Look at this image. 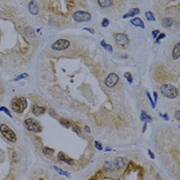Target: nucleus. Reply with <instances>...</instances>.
Returning <instances> with one entry per match:
<instances>
[{
	"label": "nucleus",
	"instance_id": "nucleus-32",
	"mask_svg": "<svg viewBox=\"0 0 180 180\" xmlns=\"http://www.w3.org/2000/svg\"><path fill=\"white\" fill-rule=\"evenodd\" d=\"M95 146H96V148L100 149V150H101V149H102V145H101V143H99V142H98V141L95 142Z\"/></svg>",
	"mask_w": 180,
	"mask_h": 180
},
{
	"label": "nucleus",
	"instance_id": "nucleus-4",
	"mask_svg": "<svg viewBox=\"0 0 180 180\" xmlns=\"http://www.w3.org/2000/svg\"><path fill=\"white\" fill-rule=\"evenodd\" d=\"M24 126H25V128L27 129L28 131L34 132V133H40L41 131H42V127L40 126V124H39L36 119H33V118L25 119Z\"/></svg>",
	"mask_w": 180,
	"mask_h": 180
},
{
	"label": "nucleus",
	"instance_id": "nucleus-36",
	"mask_svg": "<svg viewBox=\"0 0 180 180\" xmlns=\"http://www.w3.org/2000/svg\"><path fill=\"white\" fill-rule=\"evenodd\" d=\"M84 30H87V31L91 32V33H92V34H94V33H95L94 29H91V28H84Z\"/></svg>",
	"mask_w": 180,
	"mask_h": 180
},
{
	"label": "nucleus",
	"instance_id": "nucleus-37",
	"mask_svg": "<svg viewBox=\"0 0 180 180\" xmlns=\"http://www.w3.org/2000/svg\"><path fill=\"white\" fill-rule=\"evenodd\" d=\"M84 130H86V132H87V133H91V130H90V128H89L88 126H86V127H84Z\"/></svg>",
	"mask_w": 180,
	"mask_h": 180
},
{
	"label": "nucleus",
	"instance_id": "nucleus-26",
	"mask_svg": "<svg viewBox=\"0 0 180 180\" xmlns=\"http://www.w3.org/2000/svg\"><path fill=\"white\" fill-rule=\"evenodd\" d=\"M165 37H166V34H165V33H160L158 36H156V38H155V42H159L161 39L165 38Z\"/></svg>",
	"mask_w": 180,
	"mask_h": 180
},
{
	"label": "nucleus",
	"instance_id": "nucleus-38",
	"mask_svg": "<svg viewBox=\"0 0 180 180\" xmlns=\"http://www.w3.org/2000/svg\"><path fill=\"white\" fill-rule=\"evenodd\" d=\"M148 153H149V155H150V158H151V159H154V155H153V153L151 152L150 150H148Z\"/></svg>",
	"mask_w": 180,
	"mask_h": 180
},
{
	"label": "nucleus",
	"instance_id": "nucleus-35",
	"mask_svg": "<svg viewBox=\"0 0 180 180\" xmlns=\"http://www.w3.org/2000/svg\"><path fill=\"white\" fill-rule=\"evenodd\" d=\"M153 97H154V100H153V103H155V102H156V100H158V93H156V92L153 93Z\"/></svg>",
	"mask_w": 180,
	"mask_h": 180
},
{
	"label": "nucleus",
	"instance_id": "nucleus-2",
	"mask_svg": "<svg viewBox=\"0 0 180 180\" xmlns=\"http://www.w3.org/2000/svg\"><path fill=\"white\" fill-rule=\"evenodd\" d=\"M161 93L168 99H175L178 96V90L170 83H166L161 87Z\"/></svg>",
	"mask_w": 180,
	"mask_h": 180
},
{
	"label": "nucleus",
	"instance_id": "nucleus-6",
	"mask_svg": "<svg viewBox=\"0 0 180 180\" xmlns=\"http://www.w3.org/2000/svg\"><path fill=\"white\" fill-rule=\"evenodd\" d=\"M69 46H70V41L68 40V39H58V40H56L53 43L51 48H52L53 51L61 52V51L67 50Z\"/></svg>",
	"mask_w": 180,
	"mask_h": 180
},
{
	"label": "nucleus",
	"instance_id": "nucleus-31",
	"mask_svg": "<svg viewBox=\"0 0 180 180\" xmlns=\"http://www.w3.org/2000/svg\"><path fill=\"white\" fill-rule=\"evenodd\" d=\"M105 48H106V50H107V51H108V52H109V53H112V52H113V50H112V46H111L110 44H106Z\"/></svg>",
	"mask_w": 180,
	"mask_h": 180
},
{
	"label": "nucleus",
	"instance_id": "nucleus-34",
	"mask_svg": "<svg viewBox=\"0 0 180 180\" xmlns=\"http://www.w3.org/2000/svg\"><path fill=\"white\" fill-rule=\"evenodd\" d=\"M175 117H176V119H177V120H179V119H180V111L179 110H177L175 112Z\"/></svg>",
	"mask_w": 180,
	"mask_h": 180
},
{
	"label": "nucleus",
	"instance_id": "nucleus-33",
	"mask_svg": "<svg viewBox=\"0 0 180 180\" xmlns=\"http://www.w3.org/2000/svg\"><path fill=\"white\" fill-rule=\"evenodd\" d=\"M146 95H147V97H148L149 101H150L151 105H152V107L154 108V103H153V101H152V99H151V97H150V95H149V93H148V92H146Z\"/></svg>",
	"mask_w": 180,
	"mask_h": 180
},
{
	"label": "nucleus",
	"instance_id": "nucleus-3",
	"mask_svg": "<svg viewBox=\"0 0 180 180\" xmlns=\"http://www.w3.org/2000/svg\"><path fill=\"white\" fill-rule=\"evenodd\" d=\"M0 133L2 134L3 137L8 140L9 142L14 143V142L17 141V135L15 134V132L5 124L0 125Z\"/></svg>",
	"mask_w": 180,
	"mask_h": 180
},
{
	"label": "nucleus",
	"instance_id": "nucleus-1",
	"mask_svg": "<svg viewBox=\"0 0 180 180\" xmlns=\"http://www.w3.org/2000/svg\"><path fill=\"white\" fill-rule=\"evenodd\" d=\"M27 99L24 97H16L11 100L10 102V108L11 110L16 113H23L27 108Z\"/></svg>",
	"mask_w": 180,
	"mask_h": 180
},
{
	"label": "nucleus",
	"instance_id": "nucleus-29",
	"mask_svg": "<svg viewBox=\"0 0 180 180\" xmlns=\"http://www.w3.org/2000/svg\"><path fill=\"white\" fill-rule=\"evenodd\" d=\"M72 130H73V131H74V132H75V133H76V134H78V135H80V128H79V127L78 126H74V127H73V128H72Z\"/></svg>",
	"mask_w": 180,
	"mask_h": 180
},
{
	"label": "nucleus",
	"instance_id": "nucleus-10",
	"mask_svg": "<svg viewBox=\"0 0 180 180\" xmlns=\"http://www.w3.org/2000/svg\"><path fill=\"white\" fill-rule=\"evenodd\" d=\"M45 111H46V108L44 106H39V105H36V104L32 105V112L36 116H40V115L44 114Z\"/></svg>",
	"mask_w": 180,
	"mask_h": 180
},
{
	"label": "nucleus",
	"instance_id": "nucleus-18",
	"mask_svg": "<svg viewBox=\"0 0 180 180\" xmlns=\"http://www.w3.org/2000/svg\"><path fill=\"white\" fill-rule=\"evenodd\" d=\"M24 33H25L26 36H28L30 38L35 37V32H34V30L32 29L31 27H26L25 29H24Z\"/></svg>",
	"mask_w": 180,
	"mask_h": 180
},
{
	"label": "nucleus",
	"instance_id": "nucleus-42",
	"mask_svg": "<svg viewBox=\"0 0 180 180\" xmlns=\"http://www.w3.org/2000/svg\"><path fill=\"white\" fill-rule=\"evenodd\" d=\"M0 64H1V59H0Z\"/></svg>",
	"mask_w": 180,
	"mask_h": 180
},
{
	"label": "nucleus",
	"instance_id": "nucleus-30",
	"mask_svg": "<svg viewBox=\"0 0 180 180\" xmlns=\"http://www.w3.org/2000/svg\"><path fill=\"white\" fill-rule=\"evenodd\" d=\"M159 34H160V31H159V30H153L152 31V37L153 38H156V36H158Z\"/></svg>",
	"mask_w": 180,
	"mask_h": 180
},
{
	"label": "nucleus",
	"instance_id": "nucleus-24",
	"mask_svg": "<svg viewBox=\"0 0 180 180\" xmlns=\"http://www.w3.org/2000/svg\"><path fill=\"white\" fill-rule=\"evenodd\" d=\"M60 122H61V125H63L64 127H66V128H69L70 127V122L69 120H67V119H61V120H60Z\"/></svg>",
	"mask_w": 180,
	"mask_h": 180
},
{
	"label": "nucleus",
	"instance_id": "nucleus-7",
	"mask_svg": "<svg viewBox=\"0 0 180 180\" xmlns=\"http://www.w3.org/2000/svg\"><path fill=\"white\" fill-rule=\"evenodd\" d=\"M114 39H115L116 44L120 47H126L127 45L129 44V42H130V39H129L128 35L125 33L114 34Z\"/></svg>",
	"mask_w": 180,
	"mask_h": 180
},
{
	"label": "nucleus",
	"instance_id": "nucleus-19",
	"mask_svg": "<svg viewBox=\"0 0 180 180\" xmlns=\"http://www.w3.org/2000/svg\"><path fill=\"white\" fill-rule=\"evenodd\" d=\"M141 120L142 122H145V123H149L152 120V117L149 116L148 114H146V112L144 110L141 111Z\"/></svg>",
	"mask_w": 180,
	"mask_h": 180
},
{
	"label": "nucleus",
	"instance_id": "nucleus-40",
	"mask_svg": "<svg viewBox=\"0 0 180 180\" xmlns=\"http://www.w3.org/2000/svg\"><path fill=\"white\" fill-rule=\"evenodd\" d=\"M163 117H164L165 119H166V120H168V119H169V117H168V115H166V114H164V115H162Z\"/></svg>",
	"mask_w": 180,
	"mask_h": 180
},
{
	"label": "nucleus",
	"instance_id": "nucleus-9",
	"mask_svg": "<svg viewBox=\"0 0 180 180\" xmlns=\"http://www.w3.org/2000/svg\"><path fill=\"white\" fill-rule=\"evenodd\" d=\"M113 167L116 168V169H124L125 167L128 164V160L127 158H124V156H117L115 158V160L112 162Z\"/></svg>",
	"mask_w": 180,
	"mask_h": 180
},
{
	"label": "nucleus",
	"instance_id": "nucleus-28",
	"mask_svg": "<svg viewBox=\"0 0 180 180\" xmlns=\"http://www.w3.org/2000/svg\"><path fill=\"white\" fill-rule=\"evenodd\" d=\"M109 25V20L108 19H103V21H102V27H107V26Z\"/></svg>",
	"mask_w": 180,
	"mask_h": 180
},
{
	"label": "nucleus",
	"instance_id": "nucleus-21",
	"mask_svg": "<svg viewBox=\"0 0 180 180\" xmlns=\"http://www.w3.org/2000/svg\"><path fill=\"white\" fill-rule=\"evenodd\" d=\"M42 152L45 153V154L50 155V154H53V153H54V149H51V148H48V147H43Z\"/></svg>",
	"mask_w": 180,
	"mask_h": 180
},
{
	"label": "nucleus",
	"instance_id": "nucleus-5",
	"mask_svg": "<svg viewBox=\"0 0 180 180\" xmlns=\"http://www.w3.org/2000/svg\"><path fill=\"white\" fill-rule=\"evenodd\" d=\"M73 20L77 23H82V22H90L92 20V16L91 14H89L88 11H83V10H77L75 11L73 16H72Z\"/></svg>",
	"mask_w": 180,
	"mask_h": 180
},
{
	"label": "nucleus",
	"instance_id": "nucleus-8",
	"mask_svg": "<svg viewBox=\"0 0 180 180\" xmlns=\"http://www.w3.org/2000/svg\"><path fill=\"white\" fill-rule=\"evenodd\" d=\"M118 80H119L118 75L115 74V73H110V74L106 77L105 84H106V87H108V88H113V87H115L117 84Z\"/></svg>",
	"mask_w": 180,
	"mask_h": 180
},
{
	"label": "nucleus",
	"instance_id": "nucleus-20",
	"mask_svg": "<svg viewBox=\"0 0 180 180\" xmlns=\"http://www.w3.org/2000/svg\"><path fill=\"white\" fill-rule=\"evenodd\" d=\"M145 17H146L147 21H149V22H154L155 21L154 16H153V14L151 11H146V12H145Z\"/></svg>",
	"mask_w": 180,
	"mask_h": 180
},
{
	"label": "nucleus",
	"instance_id": "nucleus-15",
	"mask_svg": "<svg viewBox=\"0 0 180 180\" xmlns=\"http://www.w3.org/2000/svg\"><path fill=\"white\" fill-rule=\"evenodd\" d=\"M179 57H180V44L179 43H176V45L173 48V52H172V58L174 60H178Z\"/></svg>",
	"mask_w": 180,
	"mask_h": 180
},
{
	"label": "nucleus",
	"instance_id": "nucleus-16",
	"mask_svg": "<svg viewBox=\"0 0 180 180\" xmlns=\"http://www.w3.org/2000/svg\"><path fill=\"white\" fill-rule=\"evenodd\" d=\"M98 4L102 7V8H107V7H110L113 4V1L111 0H99L98 1Z\"/></svg>",
	"mask_w": 180,
	"mask_h": 180
},
{
	"label": "nucleus",
	"instance_id": "nucleus-39",
	"mask_svg": "<svg viewBox=\"0 0 180 180\" xmlns=\"http://www.w3.org/2000/svg\"><path fill=\"white\" fill-rule=\"evenodd\" d=\"M101 45H102V46H103V47H105V46H106L105 41H104V40H102V41H101Z\"/></svg>",
	"mask_w": 180,
	"mask_h": 180
},
{
	"label": "nucleus",
	"instance_id": "nucleus-27",
	"mask_svg": "<svg viewBox=\"0 0 180 180\" xmlns=\"http://www.w3.org/2000/svg\"><path fill=\"white\" fill-rule=\"evenodd\" d=\"M26 77H28V74L27 73H24V74H21V75H19V76H17L16 78H15V81H18V80H20V79L26 78Z\"/></svg>",
	"mask_w": 180,
	"mask_h": 180
},
{
	"label": "nucleus",
	"instance_id": "nucleus-25",
	"mask_svg": "<svg viewBox=\"0 0 180 180\" xmlns=\"http://www.w3.org/2000/svg\"><path fill=\"white\" fill-rule=\"evenodd\" d=\"M0 111H3V112L6 113V114L8 115L9 117H12V115L10 114V111H9L6 107H3V106H2V107H0Z\"/></svg>",
	"mask_w": 180,
	"mask_h": 180
},
{
	"label": "nucleus",
	"instance_id": "nucleus-17",
	"mask_svg": "<svg viewBox=\"0 0 180 180\" xmlns=\"http://www.w3.org/2000/svg\"><path fill=\"white\" fill-rule=\"evenodd\" d=\"M162 25L166 28H169L173 25V20L171 18H164L162 21Z\"/></svg>",
	"mask_w": 180,
	"mask_h": 180
},
{
	"label": "nucleus",
	"instance_id": "nucleus-41",
	"mask_svg": "<svg viewBox=\"0 0 180 180\" xmlns=\"http://www.w3.org/2000/svg\"><path fill=\"white\" fill-rule=\"evenodd\" d=\"M145 130H146V123H145V125L143 127V132H145Z\"/></svg>",
	"mask_w": 180,
	"mask_h": 180
},
{
	"label": "nucleus",
	"instance_id": "nucleus-11",
	"mask_svg": "<svg viewBox=\"0 0 180 180\" xmlns=\"http://www.w3.org/2000/svg\"><path fill=\"white\" fill-rule=\"evenodd\" d=\"M58 159H59L60 161H62V162H64V163H66V164L70 165V166H72V165L74 164V161L72 160V159L68 158L67 155H65L63 152H60V153H59V154H58Z\"/></svg>",
	"mask_w": 180,
	"mask_h": 180
},
{
	"label": "nucleus",
	"instance_id": "nucleus-22",
	"mask_svg": "<svg viewBox=\"0 0 180 180\" xmlns=\"http://www.w3.org/2000/svg\"><path fill=\"white\" fill-rule=\"evenodd\" d=\"M125 77L127 78V80H128L129 83L133 82V77H132V74H131L130 72H127V73H125Z\"/></svg>",
	"mask_w": 180,
	"mask_h": 180
},
{
	"label": "nucleus",
	"instance_id": "nucleus-14",
	"mask_svg": "<svg viewBox=\"0 0 180 180\" xmlns=\"http://www.w3.org/2000/svg\"><path fill=\"white\" fill-rule=\"evenodd\" d=\"M138 14H140V9L137 8V7H134V8L131 9L129 12H127L125 16H123V18L124 19H127V18H132V17L134 16H137Z\"/></svg>",
	"mask_w": 180,
	"mask_h": 180
},
{
	"label": "nucleus",
	"instance_id": "nucleus-23",
	"mask_svg": "<svg viewBox=\"0 0 180 180\" xmlns=\"http://www.w3.org/2000/svg\"><path fill=\"white\" fill-rule=\"evenodd\" d=\"M105 168L108 170H112L114 167H113V164L112 162H109V161H107V162H105Z\"/></svg>",
	"mask_w": 180,
	"mask_h": 180
},
{
	"label": "nucleus",
	"instance_id": "nucleus-12",
	"mask_svg": "<svg viewBox=\"0 0 180 180\" xmlns=\"http://www.w3.org/2000/svg\"><path fill=\"white\" fill-rule=\"evenodd\" d=\"M28 6H29V10L32 15L38 14L39 7H38V5H37V2H36V1H30Z\"/></svg>",
	"mask_w": 180,
	"mask_h": 180
},
{
	"label": "nucleus",
	"instance_id": "nucleus-13",
	"mask_svg": "<svg viewBox=\"0 0 180 180\" xmlns=\"http://www.w3.org/2000/svg\"><path fill=\"white\" fill-rule=\"evenodd\" d=\"M131 24L134 26H136V27H141L142 29H144L145 28V25H144L143 21L141 20L140 18H134L131 20Z\"/></svg>",
	"mask_w": 180,
	"mask_h": 180
}]
</instances>
